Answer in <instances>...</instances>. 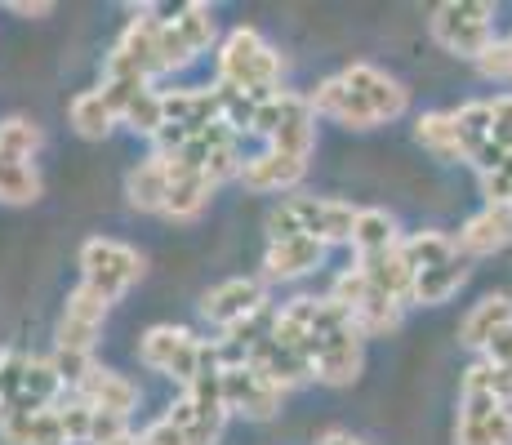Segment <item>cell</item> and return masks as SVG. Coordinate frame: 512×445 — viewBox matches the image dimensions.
I'll use <instances>...</instances> for the list:
<instances>
[{
	"label": "cell",
	"mask_w": 512,
	"mask_h": 445,
	"mask_svg": "<svg viewBox=\"0 0 512 445\" xmlns=\"http://www.w3.org/2000/svg\"><path fill=\"white\" fill-rule=\"evenodd\" d=\"M357 205L334 201V196H285L281 205L268 210V236L272 241H290V236H312L321 245L352 241L357 227Z\"/></svg>",
	"instance_id": "cell-1"
},
{
	"label": "cell",
	"mask_w": 512,
	"mask_h": 445,
	"mask_svg": "<svg viewBox=\"0 0 512 445\" xmlns=\"http://www.w3.org/2000/svg\"><path fill=\"white\" fill-rule=\"evenodd\" d=\"M219 85L254 98L281 94V54L254 27H232L219 45Z\"/></svg>",
	"instance_id": "cell-2"
},
{
	"label": "cell",
	"mask_w": 512,
	"mask_h": 445,
	"mask_svg": "<svg viewBox=\"0 0 512 445\" xmlns=\"http://www.w3.org/2000/svg\"><path fill=\"white\" fill-rule=\"evenodd\" d=\"M139 356L147 370L165 374V379L183 383V388H192V379L205 370L210 361H223L228 365V356H223V343L219 339H196L192 330H183V325H152V330L139 339Z\"/></svg>",
	"instance_id": "cell-3"
},
{
	"label": "cell",
	"mask_w": 512,
	"mask_h": 445,
	"mask_svg": "<svg viewBox=\"0 0 512 445\" xmlns=\"http://www.w3.org/2000/svg\"><path fill=\"white\" fill-rule=\"evenodd\" d=\"M254 134H263L272 143V152L299 156L308 161L312 147H317V112H312L308 94H294V89H281L254 116Z\"/></svg>",
	"instance_id": "cell-4"
},
{
	"label": "cell",
	"mask_w": 512,
	"mask_h": 445,
	"mask_svg": "<svg viewBox=\"0 0 512 445\" xmlns=\"http://www.w3.org/2000/svg\"><path fill=\"white\" fill-rule=\"evenodd\" d=\"M428 27L441 49L477 63L495 45V5L490 0H446V5L432 9Z\"/></svg>",
	"instance_id": "cell-5"
},
{
	"label": "cell",
	"mask_w": 512,
	"mask_h": 445,
	"mask_svg": "<svg viewBox=\"0 0 512 445\" xmlns=\"http://www.w3.org/2000/svg\"><path fill=\"white\" fill-rule=\"evenodd\" d=\"M81 281L94 285L107 303H116L143 281V254L112 236H90L81 245Z\"/></svg>",
	"instance_id": "cell-6"
},
{
	"label": "cell",
	"mask_w": 512,
	"mask_h": 445,
	"mask_svg": "<svg viewBox=\"0 0 512 445\" xmlns=\"http://www.w3.org/2000/svg\"><path fill=\"white\" fill-rule=\"evenodd\" d=\"M330 299L339 303V308H348V316L357 321V330L366 334V339H374V334H392L401 325V303L388 299L357 263H352L348 272L334 276Z\"/></svg>",
	"instance_id": "cell-7"
},
{
	"label": "cell",
	"mask_w": 512,
	"mask_h": 445,
	"mask_svg": "<svg viewBox=\"0 0 512 445\" xmlns=\"http://www.w3.org/2000/svg\"><path fill=\"white\" fill-rule=\"evenodd\" d=\"M219 27H214L210 5H179L170 18H161V72H179L196 54L214 45Z\"/></svg>",
	"instance_id": "cell-8"
},
{
	"label": "cell",
	"mask_w": 512,
	"mask_h": 445,
	"mask_svg": "<svg viewBox=\"0 0 512 445\" xmlns=\"http://www.w3.org/2000/svg\"><path fill=\"white\" fill-rule=\"evenodd\" d=\"M223 405L228 414H245V419H272L281 410V388L263 379L254 365L228 361L223 365Z\"/></svg>",
	"instance_id": "cell-9"
},
{
	"label": "cell",
	"mask_w": 512,
	"mask_h": 445,
	"mask_svg": "<svg viewBox=\"0 0 512 445\" xmlns=\"http://www.w3.org/2000/svg\"><path fill=\"white\" fill-rule=\"evenodd\" d=\"M268 308V294H263V281H250V276H228L214 290L201 294V316L219 330H232V325L250 321L254 312Z\"/></svg>",
	"instance_id": "cell-10"
},
{
	"label": "cell",
	"mask_w": 512,
	"mask_h": 445,
	"mask_svg": "<svg viewBox=\"0 0 512 445\" xmlns=\"http://www.w3.org/2000/svg\"><path fill=\"white\" fill-rule=\"evenodd\" d=\"M339 76H343V85L357 89V94L366 98L379 121H397V116H406V107H410V89L401 85L397 76L383 72V67H374V63H352V67H343Z\"/></svg>",
	"instance_id": "cell-11"
},
{
	"label": "cell",
	"mask_w": 512,
	"mask_h": 445,
	"mask_svg": "<svg viewBox=\"0 0 512 445\" xmlns=\"http://www.w3.org/2000/svg\"><path fill=\"white\" fill-rule=\"evenodd\" d=\"M361 348H366V334L357 330V321L343 325V330H334V334H326V339H321V348H317V361H312L317 379L330 383V388L352 383L361 374Z\"/></svg>",
	"instance_id": "cell-12"
},
{
	"label": "cell",
	"mask_w": 512,
	"mask_h": 445,
	"mask_svg": "<svg viewBox=\"0 0 512 445\" xmlns=\"http://www.w3.org/2000/svg\"><path fill=\"white\" fill-rule=\"evenodd\" d=\"M165 165H170V196H165V219H174V223L201 219L219 183H214V178L205 174V170H192V165L174 161V156H165Z\"/></svg>",
	"instance_id": "cell-13"
},
{
	"label": "cell",
	"mask_w": 512,
	"mask_h": 445,
	"mask_svg": "<svg viewBox=\"0 0 512 445\" xmlns=\"http://www.w3.org/2000/svg\"><path fill=\"white\" fill-rule=\"evenodd\" d=\"M245 365H254V370H259L268 383H277L281 392H290V388H299V383L317 379V370H312L308 356L285 348V343L272 339V334H268V339H259L250 352H245Z\"/></svg>",
	"instance_id": "cell-14"
},
{
	"label": "cell",
	"mask_w": 512,
	"mask_h": 445,
	"mask_svg": "<svg viewBox=\"0 0 512 445\" xmlns=\"http://www.w3.org/2000/svg\"><path fill=\"white\" fill-rule=\"evenodd\" d=\"M308 103H312L317 116H330V121L348 125V130H374V125H379L374 107L357 94V89L343 85V76H326V81L308 94Z\"/></svg>",
	"instance_id": "cell-15"
},
{
	"label": "cell",
	"mask_w": 512,
	"mask_h": 445,
	"mask_svg": "<svg viewBox=\"0 0 512 445\" xmlns=\"http://www.w3.org/2000/svg\"><path fill=\"white\" fill-rule=\"evenodd\" d=\"M0 441L5 445H72L58 419V405L45 410H0Z\"/></svg>",
	"instance_id": "cell-16"
},
{
	"label": "cell",
	"mask_w": 512,
	"mask_h": 445,
	"mask_svg": "<svg viewBox=\"0 0 512 445\" xmlns=\"http://www.w3.org/2000/svg\"><path fill=\"white\" fill-rule=\"evenodd\" d=\"M303 174H308V161H299V156H285V152H263V156H245V170L236 183L245 187V192H290V187L303 183Z\"/></svg>",
	"instance_id": "cell-17"
},
{
	"label": "cell",
	"mask_w": 512,
	"mask_h": 445,
	"mask_svg": "<svg viewBox=\"0 0 512 445\" xmlns=\"http://www.w3.org/2000/svg\"><path fill=\"white\" fill-rule=\"evenodd\" d=\"M321 259H326V245L321 241H312V236H290V241H268L263 272H268V281H294V276L317 272Z\"/></svg>",
	"instance_id": "cell-18"
},
{
	"label": "cell",
	"mask_w": 512,
	"mask_h": 445,
	"mask_svg": "<svg viewBox=\"0 0 512 445\" xmlns=\"http://www.w3.org/2000/svg\"><path fill=\"white\" fill-rule=\"evenodd\" d=\"M512 245V205H486L459 232V254H495Z\"/></svg>",
	"instance_id": "cell-19"
},
{
	"label": "cell",
	"mask_w": 512,
	"mask_h": 445,
	"mask_svg": "<svg viewBox=\"0 0 512 445\" xmlns=\"http://www.w3.org/2000/svg\"><path fill=\"white\" fill-rule=\"evenodd\" d=\"M125 196H130L134 210L143 214H165V196H170V165L165 156H147L130 174H125Z\"/></svg>",
	"instance_id": "cell-20"
},
{
	"label": "cell",
	"mask_w": 512,
	"mask_h": 445,
	"mask_svg": "<svg viewBox=\"0 0 512 445\" xmlns=\"http://www.w3.org/2000/svg\"><path fill=\"white\" fill-rule=\"evenodd\" d=\"M76 397H85L94 410H107V414H121V419H130V410L139 405V388H134L125 374L94 365L90 379L81 383V392H76Z\"/></svg>",
	"instance_id": "cell-21"
},
{
	"label": "cell",
	"mask_w": 512,
	"mask_h": 445,
	"mask_svg": "<svg viewBox=\"0 0 512 445\" xmlns=\"http://www.w3.org/2000/svg\"><path fill=\"white\" fill-rule=\"evenodd\" d=\"M508 325H512V299L508 294H486L481 303H472V312L464 316V325H459V343L486 352V343L495 339L499 330H508Z\"/></svg>",
	"instance_id": "cell-22"
},
{
	"label": "cell",
	"mask_w": 512,
	"mask_h": 445,
	"mask_svg": "<svg viewBox=\"0 0 512 445\" xmlns=\"http://www.w3.org/2000/svg\"><path fill=\"white\" fill-rule=\"evenodd\" d=\"M357 267L379 285L383 294H388V299L410 303V294H415V267H410L401 245H392L388 254H374V259H357Z\"/></svg>",
	"instance_id": "cell-23"
},
{
	"label": "cell",
	"mask_w": 512,
	"mask_h": 445,
	"mask_svg": "<svg viewBox=\"0 0 512 445\" xmlns=\"http://www.w3.org/2000/svg\"><path fill=\"white\" fill-rule=\"evenodd\" d=\"M415 138L441 161H468V143L455 125V112H423L415 121Z\"/></svg>",
	"instance_id": "cell-24"
},
{
	"label": "cell",
	"mask_w": 512,
	"mask_h": 445,
	"mask_svg": "<svg viewBox=\"0 0 512 445\" xmlns=\"http://www.w3.org/2000/svg\"><path fill=\"white\" fill-rule=\"evenodd\" d=\"M406 236L397 232V219L388 210H361L357 227H352V250L357 259H374V254H388L392 245H401Z\"/></svg>",
	"instance_id": "cell-25"
},
{
	"label": "cell",
	"mask_w": 512,
	"mask_h": 445,
	"mask_svg": "<svg viewBox=\"0 0 512 445\" xmlns=\"http://www.w3.org/2000/svg\"><path fill=\"white\" fill-rule=\"evenodd\" d=\"M468 281V263L455 259L446 267H432V272H419L415 276V294H410V303H423V308H437V303L455 299L459 290H464Z\"/></svg>",
	"instance_id": "cell-26"
},
{
	"label": "cell",
	"mask_w": 512,
	"mask_h": 445,
	"mask_svg": "<svg viewBox=\"0 0 512 445\" xmlns=\"http://www.w3.org/2000/svg\"><path fill=\"white\" fill-rule=\"evenodd\" d=\"M67 116H72V130L81 138H107V134H112V125H121V116L112 112V103H107L98 89L76 94L72 107H67Z\"/></svg>",
	"instance_id": "cell-27"
},
{
	"label": "cell",
	"mask_w": 512,
	"mask_h": 445,
	"mask_svg": "<svg viewBox=\"0 0 512 445\" xmlns=\"http://www.w3.org/2000/svg\"><path fill=\"white\" fill-rule=\"evenodd\" d=\"M401 250H406L415 276L459 259V241H455V236H446V232H415V236H406V241H401Z\"/></svg>",
	"instance_id": "cell-28"
},
{
	"label": "cell",
	"mask_w": 512,
	"mask_h": 445,
	"mask_svg": "<svg viewBox=\"0 0 512 445\" xmlns=\"http://www.w3.org/2000/svg\"><path fill=\"white\" fill-rule=\"evenodd\" d=\"M41 174L32 161H14V156H0V205H32L41 196Z\"/></svg>",
	"instance_id": "cell-29"
},
{
	"label": "cell",
	"mask_w": 512,
	"mask_h": 445,
	"mask_svg": "<svg viewBox=\"0 0 512 445\" xmlns=\"http://www.w3.org/2000/svg\"><path fill=\"white\" fill-rule=\"evenodd\" d=\"M455 445H512V410H499L490 419H459Z\"/></svg>",
	"instance_id": "cell-30"
},
{
	"label": "cell",
	"mask_w": 512,
	"mask_h": 445,
	"mask_svg": "<svg viewBox=\"0 0 512 445\" xmlns=\"http://www.w3.org/2000/svg\"><path fill=\"white\" fill-rule=\"evenodd\" d=\"M41 147H45V134H41L36 121H27V116H9V121H0V156L32 161Z\"/></svg>",
	"instance_id": "cell-31"
},
{
	"label": "cell",
	"mask_w": 512,
	"mask_h": 445,
	"mask_svg": "<svg viewBox=\"0 0 512 445\" xmlns=\"http://www.w3.org/2000/svg\"><path fill=\"white\" fill-rule=\"evenodd\" d=\"M121 125H130L134 134H143V138H156L165 130V103H161V89H143L139 98H134L130 107H125V116H121Z\"/></svg>",
	"instance_id": "cell-32"
},
{
	"label": "cell",
	"mask_w": 512,
	"mask_h": 445,
	"mask_svg": "<svg viewBox=\"0 0 512 445\" xmlns=\"http://www.w3.org/2000/svg\"><path fill=\"white\" fill-rule=\"evenodd\" d=\"M107 308H112V303H107L103 294L94 290V285H85V281H81L72 294H67V308H63V316H72V321H85V325H98V330H103Z\"/></svg>",
	"instance_id": "cell-33"
},
{
	"label": "cell",
	"mask_w": 512,
	"mask_h": 445,
	"mask_svg": "<svg viewBox=\"0 0 512 445\" xmlns=\"http://www.w3.org/2000/svg\"><path fill=\"white\" fill-rule=\"evenodd\" d=\"M58 419H63V432L72 445H90V432H94V405L85 397H67L58 405Z\"/></svg>",
	"instance_id": "cell-34"
},
{
	"label": "cell",
	"mask_w": 512,
	"mask_h": 445,
	"mask_svg": "<svg viewBox=\"0 0 512 445\" xmlns=\"http://www.w3.org/2000/svg\"><path fill=\"white\" fill-rule=\"evenodd\" d=\"M49 365H54V374L63 379V388L72 392H81V383L90 379V370H94V361H90V352H67V348H54V356H49Z\"/></svg>",
	"instance_id": "cell-35"
},
{
	"label": "cell",
	"mask_w": 512,
	"mask_h": 445,
	"mask_svg": "<svg viewBox=\"0 0 512 445\" xmlns=\"http://www.w3.org/2000/svg\"><path fill=\"white\" fill-rule=\"evenodd\" d=\"M94 339H98V325L72 321V316H63V321H58V348H67V352H90Z\"/></svg>",
	"instance_id": "cell-36"
},
{
	"label": "cell",
	"mask_w": 512,
	"mask_h": 445,
	"mask_svg": "<svg viewBox=\"0 0 512 445\" xmlns=\"http://www.w3.org/2000/svg\"><path fill=\"white\" fill-rule=\"evenodd\" d=\"M477 72L486 76V81H508V76H512V49H508V41L490 45L486 54L477 58Z\"/></svg>",
	"instance_id": "cell-37"
},
{
	"label": "cell",
	"mask_w": 512,
	"mask_h": 445,
	"mask_svg": "<svg viewBox=\"0 0 512 445\" xmlns=\"http://www.w3.org/2000/svg\"><path fill=\"white\" fill-rule=\"evenodd\" d=\"M481 192H486L490 205H512V161L499 165V170L481 174Z\"/></svg>",
	"instance_id": "cell-38"
},
{
	"label": "cell",
	"mask_w": 512,
	"mask_h": 445,
	"mask_svg": "<svg viewBox=\"0 0 512 445\" xmlns=\"http://www.w3.org/2000/svg\"><path fill=\"white\" fill-rule=\"evenodd\" d=\"M490 112H495V143L499 147H508L512 152V94H499V98H490Z\"/></svg>",
	"instance_id": "cell-39"
},
{
	"label": "cell",
	"mask_w": 512,
	"mask_h": 445,
	"mask_svg": "<svg viewBox=\"0 0 512 445\" xmlns=\"http://www.w3.org/2000/svg\"><path fill=\"white\" fill-rule=\"evenodd\" d=\"M134 445H187V437H183L179 428H174L170 419H156L152 428H147V432H143V437L134 441Z\"/></svg>",
	"instance_id": "cell-40"
},
{
	"label": "cell",
	"mask_w": 512,
	"mask_h": 445,
	"mask_svg": "<svg viewBox=\"0 0 512 445\" xmlns=\"http://www.w3.org/2000/svg\"><path fill=\"white\" fill-rule=\"evenodd\" d=\"M486 361L490 365H512V325L508 330H499L495 339L486 343Z\"/></svg>",
	"instance_id": "cell-41"
},
{
	"label": "cell",
	"mask_w": 512,
	"mask_h": 445,
	"mask_svg": "<svg viewBox=\"0 0 512 445\" xmlns=\"http://www.w3.org/2000/svg\"><path fill=\"white\" fill-rule=\"evenodd\" d=\"M9 14H23V18H49V14H54V5H49V0H36V5H27V0H9Z\"/></svg>",
	"instance_id": "cell-42"
},
{
	"label": "cell",
	"mask_w": 512,
	"mask_h": 445,
	"mask_svg": "<svg viewBox=\"0 0 512 445\" xmlns=\"http://www.w3.org/2000/svg\"><path fill=\"white\" fill-rule=\"evenodd\" d=\"M317 445H366V441H357V437H348V432H326Z\"/></svg>",
	"instance_id": "cell-43"
},
{
	"label": "cell",
	"mask_w": 512,
	"mask_h": 445,
	"mask_svg": "<svg viewBox=\"0 0 512 445\" xmlns=\"http://www.w3.org/2000/svg\"><path fill=\"white\" fill-rule=\"evenodd\" d=\"M5 361H9V352H5V348H0V365H5Z\"/></svg>",
	"instance_id": "cell-44"
},
{
	"label": "cell",
	"mask_w": 512,
	"mask_h": 445,
	"mask_svg": "<svg viewBox=\"0 0 512 445\" xmlns=\"http://www.w3.org/2000/svg\"><path fill=\"white\" fill-rule=\"evenodd\" d=\"M508 49H512V36H508Z\"/></svg>",
	"instance_id": "cell-45"
},
{
	"label": "cell",
	"mask_w": 512,
	"mask_h": 445,
	"mask_svg": "<svg viewBox=\"0 0 512 445\" xmlns=\"http://www.w3.org/2000/svg\"><path fill=\"white\" fill-rule=\"evenodd\" d=\"M508 370H512V365H508Z\"/></svg>",
	"instance_id": "cell-46"
}]
</instances>
